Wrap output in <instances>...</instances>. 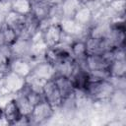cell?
<instances>
[{"label":"cell","mask_w":126,"mask_h":126,"mask_svg":"<svg viewBox=\"0 0 126 126\" xmlns=\"http://www.w3.org/2000/svg\"><path fill=\"white\" fill-rule=\"evenodd\" d=\"M115 89L113 85L107 80H93L90 78V81L85 89V93L93 97L94 99L103 100L110 98L113 94Z\"/></svg>","instance_id":"6da1fadb"},{"label":"cell","mask_w":126,"mask_h":126,"mask_svg":"<svg viewBox=\"0 0 126 126\" xmlns=\"http://www.w3.org/2000/svg\"><path fill=\"white\" fill-rule=\"evenodd\" d=\"M54 107L45 99L42 98L36 102L29 116L31 124H42L53 115Z\"/></svg>","instance_id":"7a4b0ae2"},{"label":"cell","mask_w":126,"mask_h":126,"mask_svg":"<svg viewBox=\"0 0 126 126\" xmlns=\"http://www.w3.org/2000/svg\"><path fill=\"white\" fill-rule=\"evenodd\" d=\"M26 78L17 75L11 71H8L4 75V88L0 92L8 94H18L26 87Z\"/></svg>","instance_id":"3957f363"},{"label":"cell","mask_w":126,"mask_h":126,"mask_svg":"<svg viewBox=\"0 0 126 126\" xmlns=\"http://www.w3.org/2000/svg\"><path fill=\"white\" fill-rule=\"evenodd\" d=\"M32 76L42 80V81H50L55 78L57 75V71L55 68V65L51 62L46 61L43 59L42 61L38 62L34 66H32V70L31 73Z\"/></svg>","instance_id":"277c9868"},{"label":"cell","mask_w":126,"mask_h":126,"mask_svg":"<svg viewBox=\"0 0 126 126\" xmlns=\"http://www.w3.org/2000/svg\"><path fill=\"white\" fill-rule=\"evenodd\" d=\"M42 38L46 45L50 47H55L61 41L63 32L58 23H51L42 31Z\"/></svg>","instance_id":"5b68a950"},{"label":"cell","mask_w":126,"mask_h":126,"mask_svg":"<svg viewBox=\"0 0 126 126\" xmlns=\"http://www.w3.org/2000/svg\"><path fill=\"white\" fill-rule=\"evenodd\" d=\"M42 94L44 96V98L53 106V107H57L62 105L63 103V96L59 91V89L57 88L54 80H50V81H46L44 86H43V92Z\"/></svg>","instance_id":"8992f818"},{"label":"cell","mask_w":126,"mask_h":126,"mask_svg":"<svg viewBox=\"0 0 126 126\" xmlns=\"http://www.w3.org/2000/svg\"><path fill=\"white\" fill-rule=\"evenodd\" d=\"M32 70V62L29 58L25 57H13L9 62V71L16 73L17 75L28 78Z\"/></svg>","instance_id":"52a82bcc"},{"label":"cell","mask_w":126,"mask_h":126,"mask_svg":"<svg viewBox=\"0 0 126 126\" xmlns=\"http://www.w3.org/2000/svg\"><path fill=\"white\" fill-rule=\"evenodd\" d=\"M63 33L68 34L72 37H77L81 34L84 33V32L86 31V27L81 26L80 24H78L73 18H65L62 17L60 19V21L58 22Z\"/></svg>","instance_id":"ba28073f"},{"label":"cell","mask_w":126,"mask_h":126,"mask_svg":"<svg viewBox=\"0 0 126 126\" xmlns=\"http://www.w3.org/2000/svg\"><path fill=\"white\" fill-rule=\"evenodd\" d=\"M84 61L88 72L99 69H107L109 64L102 54H87Z\"/></svg>","instance_id":"9c48e42d"},{"label":"cell","mask_w":126,"mask_h":126,"mask_svg":"<svg viewBox=\"0 0 126 126\" xmlns=\"http://www.w3.org/2000/svg\"><path fill=\"white\" fill-rule=\"evenodd\" d=\"M30 47H31V38H25V37L18 36L17 40L11 45L13 57L29 58Z\"/></svg>","instance_id":"30bf717a"},{"label":"cell","mask_w":126,"mask_h":126,"mask_svg":"<svg viewBox=\"0 0 126 126\" xmlns=\"http://www.w3.org/2000/svg\"><path fill=\"white\" fill-rule=\"evenodd\" d=\"M26 21H27V17L19 15L11 10L5 15L4 20H3V22L7 26H9L10 28H12L13 30H15L18 32V35L23 31V29L26 25Z\"/></svg>","instance_id":"8fae6325"},{"label":"cell","mask_w":126,"mask_h":126,"mask_svg":"<svg viewBox=\"0 0 126 126\" xmlns=\"http://www.w3.org/2000/svg\"><path fill=\"white\" fill-rule=\"evenodd\" d=\"M77 67V62L73 57L65 58L55 64V68L57 71V75L64 76L67 78H71L74 74Z\"/></svg>","instance_id":"7c38bea8"},{"label":"cell","mask_w":126,"mask_h":126,"mask_svg":"<svg viewBox=\"0 0 126 126\" xmlns=\"http://www.w3.org/2000/svg\"><path fill=\"white\" fill-rule=\"evenodd\" d=\"M57 88L59 89L63 98H67L69 96H71L72 94H74V91H75V87L73 85V82L70 78L64 77V76H60V75H56L55 78L53 79ZM64 101V100H63Z\"/></svg>","instance_id":"4fadbf2b"},{"label":"cell","mask_w":126,"mask_h":126,"mask_svg":"<svg viewBox=\"0 0 126 126\" xmlns=\"http://www.w3.org/2000/svg\"><path fill=\"white\" fill-rule=\"evenodd\" d=\"M50 6L51 5L47 1H34L32 2V9L31 15L38 22L45 20L49 16Z\"/></svg>","instance_id":"5bb4252c"},{"label":"cell","mask_w":126,"mask_h":126,"mask_svg":"<svg viewBox=\"0 0 126 126\" xmlns=\"http://www.w3.org/2000/svg\"><path fill=\"white\" fill-rule=\"evenodd\" d=\"M73 19L83 27H88L94 20V13L85 4H83L73 16Z\"/></svg>","instance_id":"9a60e30c"},{"label":"cell","mask_w":126,"mask_h":126,"mask_svg":"<svg viewBox=\"0 0 126 126\" xmlns=\"http://www.w3.org/2000/svg\"><path fill=\"white\" fill-rule=\"evenodd\" d=\"M32 0H11L10 2V10L24 17L30 16L32 14Z\"/></svg>","instance_id":"2e32d148"},{"label":"cell","mask_w":126,"mask_h":126,"mask_svg":"<svg viewBox=\"0 0 126 126\" xmlns=\"http://www.w3.org/2000/svg\"><path fill=\"white\" fill-rule=\"evenodd\" d=\"M15 100H16V103L18 105V108H19L21 114L24 116H30V114L32 110L33 104L30 101V99L28 98L26 94L23 91L16 94Z\"/></svg>","instance_id":"e0dca14e"},{"label":"cell","mask_w":126,"mask_h":126,"mask_svg":"<svg viewBox=\"0 0 126 126\" xmlns=\"http://www.w3.org/2000/svg\"><path fill=\"white\" fill-rule=\"evenodd\" d=\"M3 114L8 119V121L11 123V125L16 124V122L21 118L22 114L18 108L15 98L5 105V107L3 108Z\"/></svg>","instance_id":"ac0fdd59"},{"label":"cell","mask_w":126,"mask_h":126,"mask_svg":"<svg viewBox=\"0 0 126 126\" xmlns=\"http://www.w3.org/2000/svg\"><path fill=\"white\" fill-rule=\"evenodd\" d=\"M70 53H71V56L76 61L85 59V57L88 54L86 41L85 40H80V39L74 40L73 43L70 46Z\"/></svg>","instance_id":"d6986e66"},{"label":"cell","mask_w":126,"mask_h":126,"mask_svg":"<svg viewBox=\"0 0 126 126\" xmlns=\"http://www.w3.org/2000/svg\"><path fill=\"white\" fill-rule=\"evenodd\" d=\"M83 5V3L80 0H64L61 5V12L62 17L65 18H73L76 11Z\"/></svg>","instance_id":"ffe728a7"},{"label":"cell","mask_w":126,"mask_h":126,"mask_svg":"<svg viewBox=\"0 0 126 126\" xmlns=\"http://www.w3.org/2000/svg\"><path fill=\"white\" fill-rule=\"evenodd\" d=\"M110 77H125L126 63L125 59H113L107 67Z\"/></svg>","instance_id":"44dd1931"},{"label":"cell","mask_w":126,"mask_h":126,"mask_svg":"<svg viewBox=\"0 0 126 126\" xmlns=\"http://www.w3.org/2000/svg\"><path fill=\"white\" fill-rule=\"evenodd\" d=\"M110 29H111V25L109 23H99V24H96L95 26H94L91 29L90 33H89L88 36L94 37V38L102 39V38H104L108 34Z\"/></svg>","instance_id":"7402d4cb"},{"label":"cell","mask_w":126,"mask_h":126,"mask_svg":"<svg viewBox=\"0 0 126 126\" xmlns=\"http://www.w3.org/2000/svg\"><path fill=\"white\" fill-rule=\"evenodd\" d=\"M2 33H3V40L5 44L8 45H12L18 38V32L13 30L12 28H10L9 26H7L4 22H2Z\"/></svg>","instance_id":"603a6c76"},{"label":"cell","mask_w":126,"mask_h":126,"mask_svg":"<svg viewBox=\"0 0 126 126\" xmlns=\"http://www.w3.org/2000/svg\"><path fill=\"white\" fill-rule=\"evenodd\" d=\"M125 0H110L108 3V8L115 15H123L125 10Z\"/></svg>","instance_id":"cb8c5ba5"},{"label":"cell","mask_w":126,"mask_h":126,"mask_svg":"<svg viewBox=\"0 0 126 126\" xmlns=\"http://www.w3.org/2000/svg\"><path fill=\"white\" fill-rule=\"evenodd\" d=\"M15 94H8V93H1L0 94V108H4L6 104H8L11 100L15 98Z\"/></svg>","instance_id":"d4e9b609"},{"label":"cell","mask_w":126,"mask_h":126,"mask_svg":"<svg viewBox=\"0 0 126 126\" xmlns=\"http://www.w3.org/2000/svg\"><path fill=\"white\" fill-rule=\"evenodd\" d=\"M11 59H8L5 55L0 52V72L7 73L9 71V62Z\"/></svg>","instance_id":"484cf974"},{"label":"cell","mask_w":126,"mask_h":126,"mask_svg":"<svg viewBox=\"0 0 126 126\" xmlns=\"http://www.w3.org/2000/svg\"><path fill=\"white\" fill-rule=\"evenodd\" d=\"M2 125H4V126H6V125H11V123L8 121V119L5 117L4 114H2V115L0 116V126H2Z\"/></svg>","instance_id":"4316f807"},{"label":"cell","mask_w":126,"mask_h":126,"mask_svg":"<svg viewBox=\"0 0 126 126\" xmlns=\"http://www.w3.org/2000/svg\"><path fill=\"white\" fill-rule=\"evenodd\" d=\"M64 0H48V3L50 5H61V3Z\"/></svg>","instance_id":"83f0119b"},{"label":"cell","mask_w":126,"mask_h":126,"mask_svg":"<svg viewBox=\"0 0 126 126\" xmlns=\"http://www.w3.org/2000/svg\"><path fill=\"white\" fill-rule=\"evenodd\" d=\"M4 43L3 40V33H2V22H0V45Z\"/></svg>","instance_id":"f1b7e54d"},{"label":"cell","mask_w":126,"mask_h":126,"mask_svg":"<svg viewBox=\"0 0 126 126\" xmlns=\"http://www.w3.org/2000/svg\"><path fill=\"white\" fill-rule=\"evenodd\" d=\"M83 4H87V3H89V2H91V1H94V0H80Z\"/></svg>","instance_id":"f546056e"},{"label":"cell","mask_w":126,"mask_h":126,"mask_svg":"<svg viewBox=\"0 0 126 126\" xmlns=\"http://www.w3.org/2000/svg\"><path fill=\"white\" fill-rule=\"evenodd\" d=\"M4 75H5V73H2V72H0V78H2Z\"/></svg>","instance_id":"4dcf8cb0"},{"label":"cell","mask_w":126,"mask_h":126,"mask_svg":"<svg viewBox=\"0 0 126 126\" xmlns=\"http://www.w3.org/2000/svg\"><path fill=\"white\" fill-rule=\"evenodd\" d=\"M2 114H3V109H2V108H0V116H1Z\"/></svg>","instance_id":"1f68e13d"},{"label":"cell","mask_w":126,"mask_h":126,"mask_svg":"<svg viewBox=\"0 0 126 126\" xmlns=\"http://www.w3.org/2000/svg\"><path fill=\"white\" fill-rule=\"evenodd\" d=\"M9 0H0V2H8Z\"/></svg>","instance_id":"d6a6232c"}]
</instances>
